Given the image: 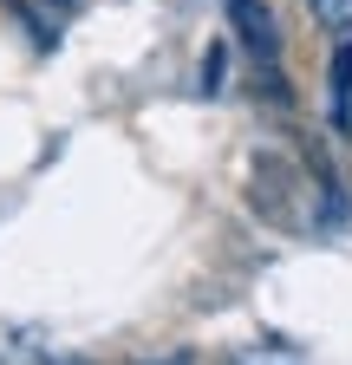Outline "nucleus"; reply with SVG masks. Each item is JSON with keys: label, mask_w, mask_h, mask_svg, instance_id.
<instances>
[{"label": "nucleus", "mask_w": 352, "mask_h": 365, "mask_svg": "<svg viewBox=\"0 0 352 365\" xmlns=\"http://www.w3.org/2000/svg\"><path fill=\"white\" fill-rule=\"evenodd\" d=\"M229 26L242 33V46H248V59L274 78V59H281V26H274V14L261 7V0H229Z\"/></svg>", "instance_id": "1"}, {"label": "nucleus", "mask_w": 352, "mask_h": 365, "mask_svg": "<svg viewBox=\"0 0 352 365\" xmlns=\"http://www.w3.org/2000/svg\"><path fill=\"white\" fill-rule=\"evenodd\" d=\"M333 130L352 137V39L333 53Z\"/></svg>", "instance_id": "2"}, {"label": "nucleus", "mask_w": 352, "mask_h": 365, "mask_svg": "<svg viewBox=\"0 0 352 365\" xmlns=\"http://www.w3.org/2000/svg\"><path fill=\"white\" fill-rule=\"evenodd\" d=\"M306 7H314V20L326 33H352V0H306Z\"/></svg>", "instance_id": "3"}, {"label": "nucleus", "mask_w": 352, "mask_h": 365, "mask_svg": "<svg viewBox=\"0 0 352 365\" xmlns=\"http://www.w3.org/2000/svg\"><path fill=\"white\" fill-rule=\"evenodd\" d=\"M202 91H222V46H209V59H202Z\"/></svg>", "instance_id": "4"}, {"label": "nucleus", "mask_w": 352, "mask_h": 365, "mask_svg": "<svg viewBox=\"0 0 352 365\" xmlns=\"http://www.w3.org/2000/svg\"><path fill=\"white\" fill-rule=\"evenodd\" d=\"M53 7H72V0H53Z\"/></svg>", "instance_id": "5"}, {"label": "nucleus", "mask_w": 352, "mask_h": 365, "mask_svg": "<svg viewBox=\"0 0 352 365\" xmlns=\"http://www.w3.org/2000/svg\"><path fill=\"white\" fill-rule=\"evenodd\" d=\"M0 365H7V359H0Z\"/></svg>", "instance_id": "6"}]
</instances>
